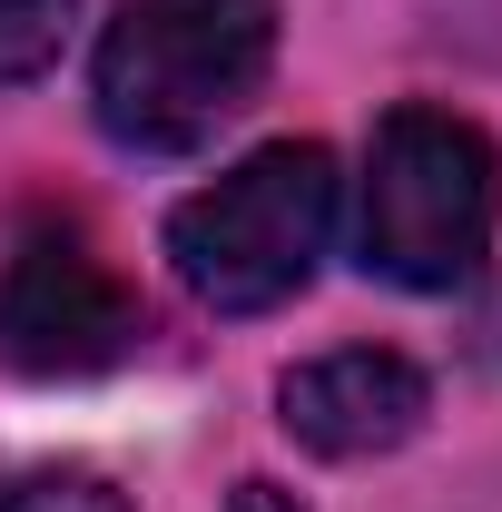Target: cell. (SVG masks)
Segmentation results:
<instances>
[{"label":"cell","instance_id":"6da1fadb","mask_svg":"<svg viewBox=\"0 0 502 512\" xmlns=\"http://www.w3.org/2000/svg\"><path fill=\"white\" fill-rule=\"evenodd\" d=\"M276 69V0H119L99 30L89 99L138 158H188Z\"/></svg>","mask_w":502,"mask_h":512},{"label":"cell","instance_id":"7a4b0ae2","mask_svg":"<svg viewBox=\"0 0 502 512\" xmlns=\"http://www.w3.org/2000/svg\"><path fill=\"white\" fill-rule=\"evenodd\" d=\"M502 217V158L493 138L453 109H394L365 148V207H355V247L384 286L453 296Z\"/></svg>","mask_w":502,"mask_h":512},{"label":"cell","instance_id":"3957f363","mask_svg":"<svg viewBox=\"0 0 502 512\" xmlns=\"http://www.w3.org/2000/svg\"><path fill=\"white\" fill-rule=\"evenodd\" d=\"M325 237H335V158L315 138H276V148L237 158L168 217V256H178L188 296L217 316H266V306L306 296Z\"/></svg>","mask_w":502,"mask_h":512},{"label":"cell","instance_id":"277c9868","mask_svg":"<svg viewBox=\"0 0 502 512\" xmlns=\"http://www.w3.org/2000/svg\"><path fill=\"white\" fill-rule=\"evenodd\" d=\"M138 335H148L138 286L79 227H30L0 256V365L10 375H40V384L109 375L138 355Z\"/></svg>","mask_w":502,"mask_h":512},{"label":"cell","instance_id":"5b68a950","mask_svg":"<svg viewBox=\"0 0 502 512\" xmlns=\"http://www.w3.org/2000/svg\"><path fill=\"white\" fill-rule=\"evenodd\" d=\"M424 404H434V384L414 355H394V345H335V355H315L296 375L276 384V414H286V434L325 463H365V453H394L414 424H424Z\"/></svg>","mask_w":502,"mask_h":512},{"label":"cell","instance_id":"8992f818","mask_svg":"<svg viewBox=\"0 0 502 512\" xmlns=\"http://www.w3.org/2000/svg\"><path fill=\"white\" fill-rule=\"evenodd\" d=\"M69 20H79V0H0V79H40L60 60Z\"/></svg>","mask_w":502,"mask_h":512},{"label":"cell","instance_id":"52a82bcc","mask_svg":"<svg viewBox=\"0 0 502 512\" xmlns=\"http://www.w3.org/2000/svg\"><path fill=\"white\" fill-rule=\"evenodd\" d=\"M0 512H128V493L109 483V473L60 463V473H20V483H0Z\"/></svg>","mask_w":502,"mask_h":512},{"label":"cell","instance_id":"ba28073f","mask_svg":"<svg viewBox=\"0 0 502 512\" xmlns=\"http://www.w3.org/2000/svg\"><path fill=\"white\" fill-rule=\"evenodd\" d=\"M227 512H306V503H296V493H276V483H237Z\"/></svg>","mask_w":502,"mask_h":512}]
</instances>
